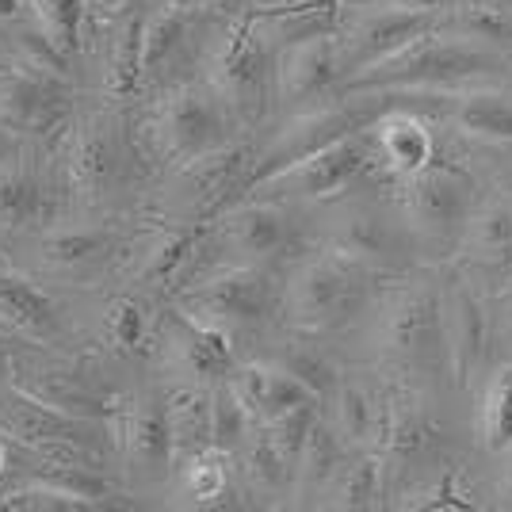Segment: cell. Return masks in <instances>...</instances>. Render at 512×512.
<instances>
[{"label":"cell","mask_w":512,"mask_h":512,"mask_svg":"<svg viewBox=\"0 0 512 512\" xmlns=\"http://www.w3.org/2000/svg\"><path fill=\"white\" fill-rule=\"evenodd\" d=\"M69 107V85L58 73H43L31 65L0 69V127L12 134H50Z\"/></svg>","instance_id":"cell-1"},{"label":"cell","mask_w":512,"mask_h":512,"mask_svg":"<svg viewBox=\"0 0 512 512\" xmlns=\"http://www.w3.org/2000/svg\"><path fill=\"white\" fill-rule=\"evenodd\" d=\"M0 333L27 344H58L65 333L62 306L39 283L0 272Z\"/></svg>","instance_id":"cell-2"},{"label":"cell","mask_w":512,"mask_h":512,"mask_svg":"<svg viewBox=\"0 0 512 512\" xmlns=\"http://www.w3.org/2000/svg\"><path fill=\"white\" fill-rule=\"evenodd\" d=\"M46 192L43 180L23 161L0 165V234H23L35 222H43Z\"/></svg>","instance_id":"cell-3"},{"label":"cell","mask_w":512,"mask_h":512,"mask_svg":"<svg viewBox=\"0 0 512 512\" xmlns=\"http://www.w3.org/2000/svg\"><path fill=\"white\" fill-rule=\"evenodd\" d=\"M16 394H23V398L35 402V406L65 413V417L100 413V409H96L100 402H96V398H92L69 371H35L31 379H20V383H16Z\"/></svg>","instance_id":"cell-4"},{"label":"cell","mask_w":512,"mask_h":512,"mask_svg":"<svg viewBox=\"0 0 512 512\" xmlns=\"http://www.w3.org/2000/svg\"><path fill=\"white\" fill-rule=\"evenodd\" d=\"M39 253H43L46 268H54V272H77V268L96 264L107 253V237L100 230H81V226L73 230V226H65V230H50L43 237Z\"/></svg>","instance_id":"cell-5"},{"label":"cell","mask_w":512,"mask_h":512,"mask_svg":"<svg viewBox=\"0 0 512 512\" xmlns=\"http://www.w3.org/2000/svg\"><path fill=\"white\" fill-rule=\"evenodd\" d=\"M23 4L39 20V31L62 54L81 50V27H85L88 16V0H23Z\"/></svg>","instance_id":"cell-6"},{"label":"cell","mask_w":512,"mask_h":512,"mask_svg":"<svg viewBox=\"0 0 512 512\" xmlns=\"http://www.w3.org/2000/svg\"><path fill=\"white\" fill-rule=\"evenodd\" d=\"M107 146L104 134H96V127L85 130L77 142H69V184L81 188L85 195H96V188L107 176Z\"/></svg>","instance_id":"cell-7"},{"label":"cell","mask_w":512,"mask_h":512,"mask_svg":"<svg viewBox=\"0 0 512 512\" xmlns=\"http://www.w3.org/2000/svg\"><path fill=\"white\" fill-rule=\"evenodd\" d=\"M165 130H169L172 146L195 150V146H203L211 138V111H207V104H199L195 96H184L180 104L169 107Z\"/></svg>","instance_id":"cell-8"},{"label":"cell","mask_w":512,"mask_h":512,"mask_svg":"<svg viewBox=\"0 0 512 512\" xmlns=\"http://www.w3.org/2000/svg\"><path fill=\"white\" fill-rule=\"evenodd\" d=\"M138 73H142V35H138V27H130V31L119 35V43L111 50L107 85H111V92H130Z\"/></svg>","instance_id":"cell-9"},{"label":"cell","mask_w":512,"mask_h":512,"mask_svg":"<svg viewBox=\"0 0 512 512\" xmlns=\"http://www.w3.org/2000/svg\"><path fill=\"white\" fill-rule=\"evenodd\" d=\"M127 448L134 451L142 463H150L153 451L165 448V428L157 425L150 413H138V417L127 425Z\"/></svg>","instance_id":"cell-10"},{"label":"cell","mask_w":512,"mask_h":512,"mask_svg":"<svg viewBox=\"0 0 512 512\" xmlns=\"http://www.w3.org/2000/svg\"><path fill=\"white\" fill-rule=\"evenodd\" d=\"M107 333H111V341L123 344V348L138 344V337H142V314H138V306L134 302H115L107 310Z\"/></svg>","instance_id":"cell-11"},{"label":"cell","mask_w":512,"mask_h":512,"mask_svg":"<svg viewBox=\"0 0 512 512\" xmlns=\"http://www.w3.org/2000/svg\"><path fill=\"white\" fill-rule=\"evenodd\" d=\"M23 16H27L23 0H0V23H20Z\"/></svg>","instance_id":"cell-12"},{"label":"cell","mask_w":512,"mask_h":512,"mask_svg":"<svg viewBox=\"0 0 512 512\" xmlns=\"http://www.w3.org/2000/svg\"><path fill=\"white\" fill-rule=\"evenodd\" d=\"M88 8H96L100 16H119L123 12V0H88Z\"/></svg>","instance_id":"cell-13"},{"label":"cell","mask_w":512,"mask_h":512,"mask_svg":"<svg viewBox=\"0 0 512 512\" xmlns=\"http://www.w3.org/2000/svg\"><path fill=\"white\" fill-rule=\"evenodd\" d=\"M8 467H12V455H8V444L0 440V478L8 474Z\"/></svg>","instance_id":"cell-14"}]
</instances>
